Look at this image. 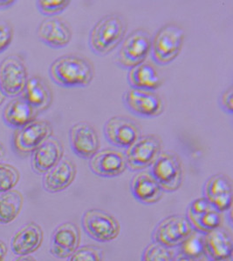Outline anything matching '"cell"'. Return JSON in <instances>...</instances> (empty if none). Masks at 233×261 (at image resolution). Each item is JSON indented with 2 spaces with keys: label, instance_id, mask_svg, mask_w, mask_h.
I'll use <instances>...</instances> for the list:
<instances>
[{
  "label": "cell",
  "instance_id": "6da1fadb",
  "mask_svg": "<svg viewBox=\"0 0 233 261\" xmlns=\"http://www.w3.org/2000/svg\"><path fill=\"white\" fill-rule=\"evenodd\" d=\"M54 83L65 88L89 86L95 77V66L91 61L77 55L59 57L49 67Z\"/></svg>",
  "mask_w": 233,
  "mask_h": 261
},
{
  "label": "cell",
  "instance_id": "7a4b0ae2",
  "mask_svg": "<svg viewBox=\"0 0 233 261\" xmlns=\"http://www.w3.org/2000/svg\"><path fill=\"white\" fill-rule=\"evenodd\" d=\"M127 30L128 24L123 16L112 13L102 17L90 31V50L96 56H107L122 44Z\"/></svg>",
  "mask_w": 233,
  "mask_h": 261
},
{
  "label": "cell",
  "instance_id": "3957f363",
  "mask_svg": "<svg viewBox=\"0 0 233 261\" xmlns=\"http://www.w3.org/2000/svg\"><path fill=\"white\" fill-rule=\"evenodd\" d=\"M185 33L175 24L160 27L151 39L150 55L153 62L165 66L173 62L182 49Z\"/></svg>",
  "mask_w": 233,
  "mask_h": 261
},
{
  "label": "cell",
  "instance_id": "277c9868",
  "mask_svg": "<svg viewBox=\"0 0 233 261\" xmlns=\"http://www.w3.org/2000/svg\"><path fill=\"white\" fill-rule=\"evenodd\" d=\"M151 39L144 29H136L125 37L120 45L114 62L120 68L130 69L145 62L150 54Z\"/></svg>",
  "mask_w": 233,
  "mask_h": 261
},
{
  "label": "cell",
  "instance_id": "5b68a950",
  "mask_svg": "<svg viewBox=\"0 0 233 261\" xmlns=\"http://www.w3.org/2000/svg\"><path fill=\"white\" fill-rule=\"evenodd\" d=\"M51 123L44 119H35L23 127L16 129L12 137V147L16 154H32L45 140L53 136Z\"/></svg>",
  "mask_w": 233,
  "mask_h": 261
},
{
  "label": "cell",
  "instance_id": "8992f818",
  "mask_svg": "<svg viewBox=\"0 0 233 261\" xmlns=\"http://www.w3.org/2000/svg\"><path fill=\"white\" fill-rule=\"evenodd\" d=\"M162 152V141L158 135L148 134L141 137L126 149L127 168L131 172H142L152 166Z\"/></svg>",
  "mask_w": 233,
  "mask_h": 261
},
{
  "label": "cell",
  "instance_id": "52a82bcc",
  "mask_svg": "<svg viewBox=\"0 0 233 261\" xmlns=\"http://www.w3.org/2000/svg\"><path fill=\"white\" fill-rule=\"evenodd\" d=\"M150 173L165 193H174L182 186V162L179 157L172 152H161L150 166Z\"/></svg>",
  "mask_w": 233,
  "mask_h": 261
},
{
  "label": "cell",
  "instance_id": "ba28073f",
  "mask_svg": "<svg viewBox=\"0 0 233 261\" xmlns=\"http://www.w3.org/2000/svg\"><path fill=\"white\" fill-rule=\"evenodd\" d=\"M81 224L90 238L102 243L114 241L121 231L118 220L101 209H90L85 212Z\"/></svg>",
  "mask_w": 233,
  "mask_h": 261
},
{
  "label": "cell",
  "instance_id": "9c48e42d",
  "mask_svg": "<svg viewBox=\"0 0 233 261\" xmlns=\"http://www.w3.org/2000/svg\"><path fill=\"white\" fill-rule=\"evenodd\" d=\"M28 71L24 60L18 55L5 58L0 63V89L6 97L15 98L24 92Z\"/></svg>",
  "mask_w": 233,
  "mask_h": 261
},
{
  "label": "cell",
  "instance_id": "30bf717a",
  "mask_svg": "<svg viewBox=\"0 0 233 261\" xmlns=\"http://www.w3.org/2000/svg\"><path fill=\"white\" fill-rule=\"evenodd\" d=\"M126 109L143 119H154L165 112V102L153 91L129 88L123 95Z\"/></svg>",
  "mask_w": 233,
  "mask_h": 261
},
{
  "label": "cell",
  "instance_id": "8fae6325",
  "mask_svg": "<svg viewBox=\"0 0 233 261\" xmlns=\"http://www.w3.org/2000/svg\"><path fill=\"white\" fill-rule=\"evenodd\" d=\"M192 231L193 228L187 217L171 215L164 219L155 226L152 240L155 243L171 249L179 246Z\"/></svg>",
  "mask_w": 233,
  "mask_h": 261
},
{
  "label": "cell",
  "instance_id": "7c38bea8",
  "mask_svg": "<svg viewBox=\"0 0 233 261\" xmlns=\"http://www.w3.org/2000/svg\"><path fill=\"white\" fill-rule=\"evenodd\" d=\"M105 139L112 146L118 148L128 149L142 135L139 125L132 119L115 116L108 119L103 126Z\"/></svg>",
  "mask_w": 233,
  "mask_h": 261
},
{
  "label": "cell",
  "instance_id": "4fadbf2b",
  "mask_svg": "<svg viewBox=\"0 0 233 261\" xmlns=\"http://www.w3.org/2000/svg\"><path fill=\"white\" fill-rule=\"evenodd\" d=\"M69 143L74 153L83 160H90L100 150L96 128L87 122H79L70 128Z\"/></svg>",
  "mask_w": 233,
  "mask_h": 261
},
{
  "label": "cell",
  "instance_id": "5bb4252c",
  "mask_svg": "<svg viewBox=\"0 0 233 261\" xmlns=\"http://www.w3.org/2000/svg\"><path fill=\"white\" fill-rule=\"evenodd\" d=\"M90 170L101 178H115L127 169L124 152L112 148L99 150L89 160Z\"/></svg>",
  "mask_w": 233,
  "mask_h": 261
},
{
  "label": "cell",
  "instance_id": "9a60e30c",
  "mask_svg": "<svg viewBox=\"0 0 233 261\" xmlns=\"http://www.w3.org/2000/svg\"><path fill=\"white\" fill-rule=\"evenodd\" d=\"M232 192V181L224 174L212 176L203 187V197L220 214L231 208Z\"/></svg>",
  "mask_w": 233,
  "mask_h": 261
},
{
  "label": "cell",
  "instance_id": "2e32d148",
  "mask_svg": "<svg viewBox=\"0 0 233 261\" xmlns=\"http://www.w3.org/2000/svg\"><path fill=\"white\" fill-rule=\"evenodd\" d=\"M39 41L53 49H62L72 40L73 33L67 23L58 18H45L37 29Z\"/></svg>",
  "mask_w": 233,
  "mask_h": 261
},
{
  "label": "cell",
  "instance_id": "e0dca14e",
  "mask_svg": "<svg viewBox=\"0 0 233 261\" xmlns=\"http://www.w3.org/2000/svg\"><path fill=\"white\" fill-rule=\"evenodd\" d=\"M232 252V234L228 229L220 226L204 234V254L209 261H229Z\"/></svg>",
  "mask_w": 233,
  "mask_h": 261
},
{
  "label": "cell",
  "instance_id": "ac0fdd59",
  "mask_svg": "<svg viewBox=\"0 0 233 261\" xmlns=\"http://www.w3.org/2000/svg\"><path fill=\"white\" fill-rule=\"evenodd\" d=\"M81 241V234L74 223H63L55 229L52 235V255L58 258H68L77 249Z\"/></svg>",
  "mask_w": 233,
  "mask_h": 261
},
{
  "label": "cell",
  "instance_id": "d6986e66",
  "mask_svg": "<svg viewBox=\"0 0 233 261\" xmlns=\"http://www.w3.org/2000/svg\"><path fill=\"white\" fill-rule=\"evenodd\" d=\"M77 168L75 162L67 158H63L43 177V188L48 193H60L66 190L75 181Z\"/></svg>",
  "mask_w": 233,
  "mask_h": 261
},
{
  "label": "cell",
  "instance_id": "ffe728a7",
  "mask_svg": "<svg viewBox=\"0 0 233 261\" xmlns=\"http://www.w3.org/2000/svg\"><path fill=\"white\" fill-rule=\"evenodd\" d=\"M64 146L59 139L51 137L32 153V167L38 174L45 172L56 166L63 159Z\"/></svg>",
  "mask_w": 233,
  "mask_h": 261
},
{
  "label": "cell",
  "instance_id": "44dd1931",
  "mask_svg": "<svg viewBox=\"0 0 233 261\" xmlns=\"http://www.w3.org/2000/svg\"><path fill=\"white\" fill-rule=\"evenodd\" d=\"M132 195L144 205H153L161 199L164 191L150 172H138L130 182Z\"/></svg>",
  "mask_w": 233,
  "mask_h": 261
},
{
  "label": "cell",
  "instance_id": "7402d4cb",
  "mask_svg": "<svg viewBox=\"0 0 233 261\" xmlns=\"http://www.w3.org/2000/svg\"><path fill=\"white\" fill-rule=\"evenodd\" d=\"M39 113L22 95L9 101L3 111V120L7 126L18 129L37 119Z\"/></svg>",
  "mask_w": 233,
  "mask_h": 261
},
{
  "label": "cell",
  "instance_id": "603a6c76",
  "mask_svg": "<svg viewBox=\"0 0 233 261\" xmlns=\"http://www.w3.org/2000/svg\"><path fill=\"white\" fill-rule=\"evenodd\" d=\"M43 231L35 223H29L16 232L12 240V252L18 256H27L39 249L43 241Z\"/></svg>",
  "mask_w": 233,
  "mask_h": 261
},
{
  "label": "cell",
  "instance_id": "cb8c5ba5",
  "mask_svg": "<svg viewBox=\"0 0 233 261\" xmlns=\"http://www.w3.org/2000/svg\"><path fill=\"white\" fill-rule=\"evenodd\" d=\"M21 95L39 113L49 109L53 103V92L50 86L39 76L28 77L24 92Z\"/></svg>",
  "mask_w": 233,
  "mask_h": 261
},
{
  "label": "cell",
  "instance_id": "d4e9b609",
  "mask_svg": "<svg viewBox=\"0 0 233 261\" xmlns=\"http://www.w3.org/2000/svg\"><path fill=\"white\" fill-rule=\"evenodd\" d=\"M127 81L130 88L153 92L158 89L162 84L156 69L150 63L146 62L129 70Z\"/></svg>",
  "mask_w": 233,
  "mask_h": 261
},
{
  "label": "cell",
  "instance_id": "484cf974",
  "mask_svg": "<svg viewBox=\"0 0 233 261\" xmlns=\"http://www.w3.org/2000/svg\"><path fill=\"white\" fill-rule=\"evenodd\" d=\"M23 196L18 191L11 190L0 195V224L12 223L23 206Z\"/></svg>",
  "mask_w": 233,
  "mask_h": 261
},
{
  "label": "cell",
  "instance_id": "4316f807",
  "mask_svg": "<svg viewBox=\"0 0 233 261\" xmlns=\"http://www.w3.org/2000/svg\"><path fill=\"white\" fill-rule=\"evenodd\" d=\"M186 217L195 231L206 234L222 226V214L213 209L200 214H186Z\"/></svg>",
  "mask_w": 233,
  "mask_h": 261
},
{
  "label": "cell",
  "instance_id": "83f0119b",
  "mask_svg": "<svg viewBox=\"0 0 233 261\" xmlns=\"http://www.w3.org/2000/svg\"><path fill=\"white\" fill-rule=\"evenodd\" d=\"M179 252L201 261L205 258L204 254V234L193 230L192 233L179 246Z\"/></svg>",
  "mask_w": 233,
  "mask_h": 261
},
{
  "label": "cell",
  "instance_id": "f1b7e54d",
  "mask_svg": "<svg viewBox=\"0 0 233 261\" xmlns=\"http://www.w3.org/2000/svg\"><path fill=\"white\" fill-rule=\"evenodd\" d=\"M20 178L18 170L10 164L0 163V193L12 190Z\"/></svg>",
  "mask_w": 233,
  "mask_h": 261
},
{
  "label": "cell",
  "instance_id": "f546056e",
  "mask_svg": "<svg viewBox=\"0 0 233 261\" xmlns=\"http://www.w3.org/2000/svg\"><path fill=\"white\" fill-rule=\"evenodd\" d=\"M172 258L171 250L160 244L153 242L144 250L142 261H171Z\"/></svg>",
  "mask_w": 233,
  "mask_h": 261
},
{
  "label": "cell",
  "instance_id": "4dcf8cb0",
  "mask_svg": "<svg viewBox=\"0 0 233 261\" xmlns=\"http://www.w3.org/2000/svg\"><path fill=\"white\" fill-rule=\"evenodd\" d=\"M70 3L71 1L69 0H39L36 5L42 15L53 17L62 13Z\"/></svg>",
  "mask_w": 233,
  "mask_h": 261
},
{
  "label": "cell",
  "instance_id": "1f68e13d",
  "mask_svg": "<svg viewBox=\"0 0 233 261\" xmlns=\"http://www.w3.org/2000/svg\"><path fill=\"white\" fill-rule=\"evenodd\" d=\"M103 251L95 246L78 247L68 257V261H102Z\"/></svg>",
  "mask_w": 233,
  "mask_h": 261
},
{
  "label": "cell",
  "instance_id": "d6a6232c",
  "mask_svg": "<svg viewBox=\"0 0 233 261\" xmlns=\"http://www.w3.org/2000/svg\"><path fill=\"white\" fill-rule=\"evenodd\" d=\"M13 29L9 24L0 21V54L9 47L13 39Z\"/></svg>",
  "mask_w": 233,
  "mask_h": 261
},
{
  "label": "cell",
  "instance_id": "836d02e7",
  "mask_svg": "<svg viewBox=\"0 0 233 261\" xmlns=\"http://www.w3.org/2000/svg\"><path fill=\"white\" fill-rule=\"evenodd\" d=\"M214 209L204 197L195 199L189 205L186 214H200Z\"/></svg>",
  "mask_w": 233,
  "mask_h": 261
},
{
  "label": "cell",
  "instance_id": "e575fe53",
  "mask_svg": "<svg viewBox=\"0 0 233 261\" xmlns=\"http://www.w3.org/2000/svg\"><path fill=\"white\" fill-rule=\"evenodd\" d=\"M219 104L224 113L231 115L233 113V89L232 86L228 87L222 92L219 98Z\"/></svg>",
  "mask_w": 233,
  "mask_h": 261
},
{
  "label": "cell",
  "instance_id": "d590c367",
  "mask_svg": "<svg viewBox=\"0 0 233 261\" xmlns=\"http://www.w3.org/2000/svg\"><path fill=\"white\" fill-rule=\"evenodd\" d=\"M7 246L3 241H0V261L5 260L6 254H7Z\"/></svg>",
  "mask_w": 233,
  "mask_h": 261
},
{
  "label": "cell",
  "instance_id": "8d00e7d4",
  "mask_svg": "<svg viewBox=\"0 0 233 261\" xmlns=\"http://www.w3.org/2000/svg\"><path fill=\"white\" fill-rule=\"evenodd\" d=\"M171 261H199L195 258H190L188 256L182 254L181 252H179L178 254H176V256H174Z\"/></svg>",
  "mask_w": 233,
  "mask_h": 261
},
{
  "label": "cell",
  "instance_id": "74e56055",
  "mask_svg": "<svg viewBox=\"0 0 233 261\" xmlns=\"http://www.w3.org/2000/svg\"><path fill=\"white\" fill-rule=\"evenodd\" d=\"M16 2L17 1H14V0H0V10L9 8L13 5H15Z\"/></svg>",
  "mask_w": 233,
  "mask_h": 261
},
{
  "label": "cell",
  "instance_id": "f35d334b",
  "mask_svg": "<svg viewBox=\"0 0 233 261\" xmlns=\"http://www.w3.org/2000/svg\"><path fill=\"white\" fill-rule=\"evenodd\" d=\"M15 261H37L35 258L32 256H20L19 258H16Z\"/></svg>",
  "mask_w": 233,
  "mask_h": 261
},
{
  "label": "cell",
  "instance_id": "ab89813d",
  "mask_svg": "<svg viewBox=\"0 0 233 261\" xmlns=\"http://www.w3.org/2000/svg\"><path fill=\"white\" fill-rule=\"evenodd\" d=\"M5 153H6L5 147H4L3 145L0 143V160H2V159H3L4 156H5Z\"/></svg>",
  "mask_w": 233,
  "mask_h": 261
},
{
  "label": "cell",
  "instance_id": "60d3db41",
  "mask_svg": "<svg viewBox=\"0 0 233 261\" xmlns=\"http://www.w3.org/2000/svg\"><path fill=\"white\" fill-rule=\"evenodd\" d=\"M5 98H6V96H5L3 92H2V90L0 89V106L3 103Z\"/></svg>",
  "mask_w": 233,
  "mask_h": 261
}]
</instances>
